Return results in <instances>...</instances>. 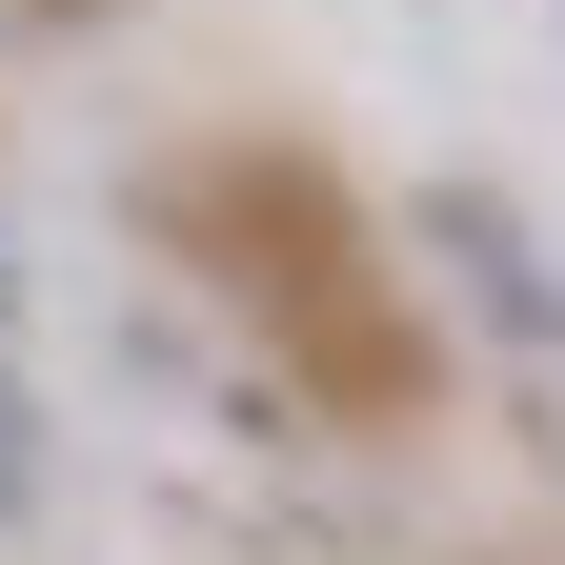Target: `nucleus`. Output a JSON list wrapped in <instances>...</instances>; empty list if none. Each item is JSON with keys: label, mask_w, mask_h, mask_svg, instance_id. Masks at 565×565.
<instances>
[{"label": "nucleus", "mask_w": 565, "mask_h": 565, "mask_svg": "<svg viewBox=\"0 0 565 565\" xmlns=\"http://www.w3.org/2000/svg\"><path fill=\"white\" fill-rule=\"evenodd\" d=\"M0 484H21V465H0Z\"/></svg>", "instance_id": "nucleus-1"}]
</instances>
